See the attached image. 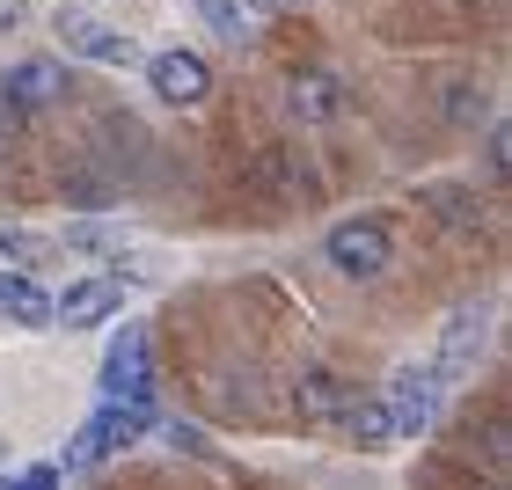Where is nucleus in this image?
<instances>
[{
	"label": "nucleus",
	"instance_id": "obj_3",
	"mask_svg": "<svg viewBox=\"0 0 512 490\" xmlns=\"http://www.w3.org/2000/svg\"><path fill=\"white\" fill-rule=\"evenodd\" d=\"M322 256L344 271V278H381L395 264V235H388V220H337L330 227V242H322Z\"/></svg>",
	"mask_w": 512,
	"mask_h": 490
},
{
	"label": "nucleus",
	"instance_id": "obj_21",
	"mask_svg": "<svg viewBox=\"0 0 512 490\" xmlns=\"http://www.w3.org/2000/svg\"><path fill=\"white\" fill-rule=\"evenodd\" d=\"M249 8H256V15H271V8H300V0H249Z\"/></svg>",
	"mask_w": 512,
	"mask_h": 490
},
{
	"label": "nucleus",
	"instance_id": "obj_2",
	"mask_svg": "<svg viewBox=\"0 0 512 490\" xmlns=\"http://www.w3.org/2000/svg\"><path fill=\"white\" fill-rule=\"evenodd\" d=\"M388 425H395V439H425L432 425H439V410H447V381H439L432 366H403L388 381Z\"/></svg>",
	"mask_w": 512,
	"mask_h": 490
},
{
	"label": "nucleus",
	"instance_id": "obj_9",
	"mask_svg": "<svg viewBox=\"0 0 512 490\" xmlns=\"http://www.w3.org/2000/svg\"><path fill=\"white\" fill-rule=\"evenodd\" d=\"M66 96V66L59 59H15L0 74V103L8 110H52Z\"/></svg>",
	"mask_w": 512,
	"mask_h": 490
},
{
	"label": "nucleus",
	"instance_id": "obj_5",
	"mask_svg": "<svg viewBox=\"0 0 512 490\" xmlns=\"http://www.w3.org/2000/svg\"><path fill=\"white\" fill-rule=\"evenodd\" d=\"M483 344H491V308H483V300H469V308H454L447 330H439V359H432V373H439L447 388L469 381L476 359H483Z\"/></svg>",
	"mask_w": 512,
	"mask_h": 490
},
{
	"label": "nucleus",
	"instance_id": "obj_10",
	"mask_svg": "<svg viewBox=\"0 0 512 490\" xmlns=\"http://www.w3.org/2000/svg\"><path fill=\"white\" fill-rule=\"evenodd\" d=\"M337 425L344 439H352L359 454H381L395 447V425H388V403H374V395H344V410H337Z\"/></svg>",
	"mask_w": 512,
	"mask_h": 490
},
{
	"label": "nucleus",
	"instance_id": "obj_15",
	"mask_svg": "<svg viewBox=\"0 0 512 490\" xmlns=\"http://www.w3.org/2000/svg\"><path fill=\"white\" fill-rule=\"evenodd\" d=\"M66 242H74V249H118L125 235H118V227H103V220H81V227H66Z\"/></svg>",
	"mask_w": 512,
	"mask_h": 490
},
{
	"label": "nucleus",
	"instance_id": "obj_12",
	"mask_svg": "<svg viewBox=\"0 0 512 490\" xmlns=\"http://www.w3.org/2000/svg\"><path fill=\"white\" fill-rule=\"evenodd\" d=\"M286 110H293L300 125H330L337 110H344L337 74H293V81H286Z\"/></svg>",
	"mask_w": 512,
	"mask_h": 490
},
{
	"label": "nucleus",
	"instance_id": "obj_6",
	"mask_svg": "<svg viewBox=\"0 0 512 490\" xmlns=\"http://www.w3.org/2000/svg\"><path fill=\"white\" fill-rule=\"evenodd\" d=\"M52 30H59V44H66L74 59H96V66H132V59H139V44H132L125 30H110V22L81 15V8H59Z\"/></svg>",
	"mask_w": 512,
	"mask_h": 490
},
{
	"label": "nucleus",
	"instance_id": "obj_13",
	"mask_svg": "<svg viewBox=\"0 0 512 490\" xmlns=\"http://www.w3.org/2000/svg\"><path fill=\"white\" fill-rule=\"evenodd\" d=\"M337 410H344V388L330 373H308V381H300V417H337Z\"/></svg>",
	"mask_w": 512,
	"mask_h": 490
},
{
	"label": "nucleus",
	"instance_id": "obj_11",
	"mask_svg": "<svg viewBox=\"0 0 512 490\" xmlns=\"http://www.w3.org/2000/svg\"><path fill=\"white\" fill-rule=\"evenodd\" d=\"M0 315H8L15 330H52V293H44L37 278H22V271H0Z\"/></svg>",
	"mask_w": 512,
	"mask_h": 490
},
{
	"label": "nucleus",
	"instance_id": "obj_20",
	"mask_svg": "<svg viewBox=\"0 0 512 490\" xmlns=\"http://www.w3.org/2000/svg\"><path fill=\"white\" fill-rule=\"evenodd\" d=\"M483 154H491V176H505V125H491V139H483Z\"/></svg>",
	"mask_w": 512,
	"mask_h": 490
},
{
	"label": "nucleus",
	"instance_id": "obj_7",
	"mask_svg": "<svg viewBox=\"0 0 512 490\" xmlns=\"http://www.w3.org/2000/svg\"><path fill=\"white\" fill-rule=\"evenodd\" d=\"M125 308V278H74L59 300H52V330H96Z\"/></svg>",
	"mask_w": 512,
	"mask_h": 490
},
{
	"label": "nucleus",
	"instance_id": "obj_18",
	"mask_svg": "<svg viewBox=\"0 0 512 490\" xmlns=\"http://www.w3.org/2000/svg\"><path fill=\"white\" fill-rule=\"evenodd\" d=\"M169 447H176V454H198V461L213 454V447H205V432H191V425H169Z\"/></svg>",
	"mask_w": 512,
	"mask_h": 490
},
{
	"label": "nucleus",
	"instance_id": "obj_14",
	"mask_svg": "<svg viewBox=\"0 0 512 490\" xmlns=\"http://www.w3.org/2000/svg\"><path fill=\"white\" fill-rule=\"evenodd\" d=\"M191 8L213 22L220 37H235V44H242V0H191Z\"/></svg>",
	"mask_w": 512,
	"mask_h": 490
},
{
	"label": "nucleus",
	"instance_id": "obj_17",
	"mask_svg": "<svg viewBox=\"0 0 512 490\" xmlns=\"http://www.w3.org/2000/svg\"><path fill=\"white\" fill-rule=\"evenodd\" d=\"M0 256H37V235H30V227H8V220H0Z\"/></svg>",
	"mask_w": 512,
	"mask_h": 490
},
{
	"label": "nucleus",
	"instance_id": "obj_16",
	"mask_svg": "<svg viewBox=\"0 0 512 490\" xmlns=\"http://www.w3.org/2000/svg\"><path fill=\"white\" fill-rule=\"evenodd\" d=\"M8 490H59V461H37V469H22Z\"/></svg>",
	"mask_w": 512,
	"mask_h": 490
},
{
	"label": "nucleus",
	"instance_id": "obj_4",
	"mask_svg": "<svg viewBox=\"0 0 512 490\" xmlns=\"http://www.w3.org/2000/svg\"><path fill=\"white\" fill-rule=\"evenodd\" d=\"M147 322H125L103 352V395L110 403H154V366H147Z\"/></svg>",
	"mask_w": 512,
	"mask_h": 490
},
{
	"label": "nucleus",
	"instance_id": "obj_8",
	"mask_svg": "<svg viewBox=\"0 0 512 490\" xmlns=\"http://www.w3.org/2000/svg\"><path fill=\"white\" fill-rule=\"evenodd\" d=\"M147 81H154V96L176 103V110H198L205 96H213V66H205L198 52H154Z\"/></svg>",
	"mask_w": 512,
	"mask_h": 490
},
{
	"label": "nucleus",
	"instance_id": "obj_19",
	"mask_svg": "<svg viewBox=\"0 0 512 490\" xmlns=\"http://www.w3.org/2000/svg\"><path fill=\"white\" fill-rule=\"evenodd\" d=\"M30 22V0H0V37H15Z\"/></svg>",
	"mask_w": 512,
	"mask_h": 490
},
{
	"label": "nucleus",
	"instance_id": "obj_1",
	"mask_svg": "<svg viewBox=\"0 0 512 490\" xmlns=\"http://www.w3.org/2000/svg\"><path fill=\"white\" fill-rule=\"evenodd\" d=\"M154 432V403H110L103 395V410L88 417V425L66 439V461H59V476H88V469H103L110 454H125L139 447V439Z\"/></svg>",
	"mask_w": 512,
	"mask_h": 490
}]
</instances>
